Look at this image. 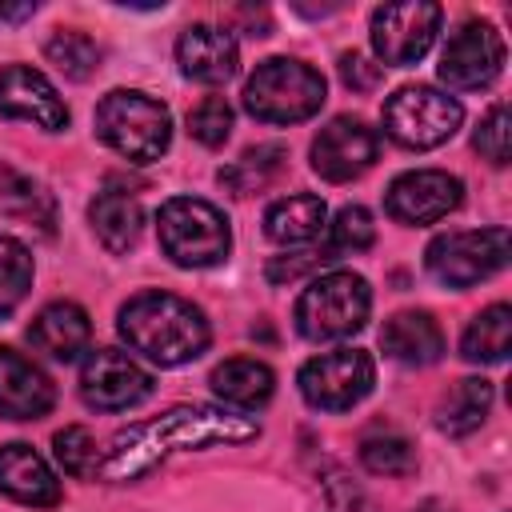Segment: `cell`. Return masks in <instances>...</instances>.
I'll list each match as a JSON object with an SVG mask.
<instances>
[{
    "label": "cell",
    "mask_w": 512,
    "mask_h": 512,
    "mask_svg": "<svg viewBox=\"0 0 512 512\" xmlns=\"http://www.w3.org/2000/svg\"><path fill=\"white\" fill-rule=\"evenodd\" d=\"M256 436H260V424L252 416L212 408V404H176L152 420H136L120 428L100 452L96 480L132 484L176 452H196L208 444H244Z\"/></svg>",
    "instance_id": "1"
},
{
    "label": "cell",
    "mask_w": 512,
    "mask_h": 512,
    "mask_svg": "<svg viewBox=\"0 0 512 512\" xmlns=\"http://www.w3.org/2000/svg\"><path fill=\"white\" fill-rule=\"evenodd\" d=\"M116 328L132 352H140L144 360L160 368H176V364L204 356L212 340L204 312L176 292H136L120 308Z\"/></svg>",
    "instance_id": "2"
},
{
    "label": "cell",
    "mask_w": 512,
    "mask_h": 512,
    "mask_svg": "<svg viewBox=\"0 0 512 512\" xmlns=\"http://www.w3.org/2000/svg\"><path fill=\"white\" fill-rule=\"evenodd\" d=\"M328 88L324 76L292 56H272L256 64V72L244 84V112L256 116L260 124H300L320 112Z\"/></svg>",
    "instance_id": "3"
},
{
    "label": "cell",
    "mask_w": 512,
    "mask_h": 512,
    "mask_svg": "<svg viewBox=\"0 0 512 512\" xmlns=\"http://www.w3.org/2000/svg\"><path fill=\"white\" fill-rule=\"evenodd\" d=\"M96 136L124 160L152 164L172 144V116L160 100H152L144 92L112 88L96 104Z\"/></svg>",
    "instance_id": "4"
},
{
    "label": "cell",
    "mask_w": 512,
    "mask_h": 512,
    "mask_svg": "<svg viewBox=\"0 0 512 512\" xmlns=\"http://www.w3.org/2000/svg\"><path fill=\"white\" fill-rule=\"evenodd\" d=\"M156 236L164 256L180 268H212L232 252L228 216L196 196H172L156 216Z\"/></svg>",
    "instance_id": "5"
},
{
    "label": "cell",
    "mask_w": 512,
    "mask_h": 512,
    "mask_svg": "<svg viewBox=\"0 0 512 512\" xmlns=\"http://www.w3.org/2000/svg\"><path fill=\"white\" fill-rule=\"evenodd\" d=\"M368 308H372L368 280L348 272V268H336V272L316 276L300 292V300H296V332L304 340H312V344L344 340V336L364 328Z\"/></svg>",
    "instance_id": "6"
},
{
    "label": "cell",
    "mask_w": 512,
    "mask_h": 512,
    "mask_svg": "<svg viewBox=\"0 0 512 512\" xmlns=\"http://www.w3.org/2000/svg\"><path fill=\"white\" fill-rule=\"evenodd\" d=\"M460 120H464L460 100L428 84H404L384 100V132L412 152L440 148L444 140L456 136Z\"/></svg>",
    "instance_id": "7"
},
{
    "label": "cell",
    "mask_w": 512,
    "mask_h": 512,
    "mask_svg": "<svg viewBox=\"0 0 512 512\" xmlns=\"http://www.w3.org/2000/svg\"><path fill=\"white\" fill-rule=\"evenodd\" d=\"M504 264H508V228L504 224L436 236L424 252L428 276L448 288H472V284L496 276Z\"/></svg>",
    "instance_id": "8"
},
{
    "label": "cell",
    "mask_w": 512,
    "mask_h": 512,
    "mask_svg": "<svg viewBox=\"0 0 512 512\" xmlns=\"http://www.w3.org/2000/svg\"><path fill=\"white\" fill-rule=\"evenodd\" d=\"M296 384H300V396L312 408H320V412H348V408H356L372 392L376 364L360 348H332V352L312 356L300 368Z\"/></svg>",
    "instance_id": "9"
},
{
    "label": "cell",
    "mask_w": 512,
    "mask_h": 512,
    "mask_svg": "<svg viewBox=\"0 0 512 512\" xmlns=\"http://www.w3.org/2000/svg\"><path fill=\"white\" fill-rule=\"evenodd\" d=\"M440 4L432 0H400V4H380L372 12V52L380 56V64H392V68H408L416 64L436 32H440Z\"/></svg>",
    "instance_id": "10"
},
{
    "label": "cell",
    "mask_w": 512,
    "mask_h": 512,
    "mask_svg": "<svg viewBox=\"0 0 512 512\" xmlns=\"http://www.w3.org/2000/svg\"><path fill=\"white\" fill-rule=\"evenodd\" d=\"M440 80L456 92H476L488 88L504 72V36L488 20H464L444 52H440Z\"/></svg>",
    "instance_id": "11"
},
{
    "label": "cell",
    "mask_w": 512,
    "mask_h": 512,
    "mask_svg": "<svg viewBox=\"0 0 512 512\" xmlns=\"http://www.w3.org/2000/svg\"><path fill=\"white\" fill-rule=\"evenodd\" d=\"M80 396L96 412H124L152 396V376L128 352L96 348L80 368Z\"/></svg>",
    "instance_id": "12"
},
{
    "label": "cell",
    "mask_w": 512,
    "mask_h": 512,
    "mask_svg": "<svg viewBox=\"0 0 512 512\" xmlns=\"http://www.w3.org/2000/svg\"><path fill=\"white\" fill-rule=\"evenodd\" d=\"M376 156H380V136L356 116L328 120L312 140V172L324 176L328 184H348L364 176L376 164Z\"/></svg>",
    "instance_id": "13"
},
{
    "label": "cell",
    "mask_w": 512,
    "mask_h": 512,
    "mask_svg": "<svg viewBox=\"0 0 512 512\" xmlns=\"http://www.w3.org/2000/svg\"><path fill=\"white\" fill-rule=\"evenodd\" d=\"M464 200V184L452 176V172H440V168H416V172H400L392 184H388V196H384V208L392 220L400 224H436L444 220L448 212H456Z\"/></svg>",
    "instance_id": "14"
},
{
    "label": "cell",
    "mask_w": 512,
    "mask_h": 512,
    "mask_svg": "<svg viewBox=\"0 0 512 512\" xmlns=\"http://www.w3.org/2000/svg\"><path fill=\"white\" fill-rule=\"evenodd\" d=\"M0 116L8 120H28L44 132L68 128V108L56 96V84L28 68V64H8L0 68Z\"/></svg>",
    "instance_id": "15"
},
{
    "label": "cell",
    "mask_w": 512,
    "mask_h": 512,
    "mask_svg": "<svg viewBox=\"0 0 512 512\" xmlns=\"http://www.w3.org/2000/svg\"><path fill=\"white\" fill-rule=\"evenodd\" d=\"M176 64L188 80L220 88L240 72V48L228 28L216 24H192L176 40Z\"/></svg>",
    "instance_id": "16"
},
{
    "label": "cell",
    "mask_w": 512,
    "mask_h": 512,
    "mask_svg": "<svg viewBox=\"0 0 512 512\" xmlns=\"http://www.w3.org/2000/svg\"><path fill=\"white\" fill-rule=\"evenodd\" d=\"M56 404V388L40 364H32L16 348H0V416L8 420H40Z\"/></svg>",
    "instance_id": "17"
},
{
    "label": "cell",
    "mask_w": 512,
    "mask_h": 512,
    "mask_svg": "<svg viewBox=\"0 0 512 512\" xmlns=\"http://www.w3.org/2000/svg\"><path fill=\"white\" fill-rule=\"evenodd\" d=\"M0 492L28 508H56L64 496L48 460L32 444H20V440L0 448Z\"/></svg>",
    "instance_id": "18"
},
{
    "label": "cell",
    "mask_w": 512,
    "mask_h": 512,
    "mask_svg": "<svg viewBox=\"0 0 512 512\" xmlns=\"http://www.w3.org/2000/svg\"><path fill=\"white\" fill-rule=\"evenodd\" d=\"M28 340L36 352L52 356V360H76L80 352H88V340H92V320L80 304L72 300H56L48 308L36 312V320L28 324Z\"/></svg>",
    "instance_id": "19"
},
{
    "label": "cell",
    "mask_w": 512,
    "mask_h": 512,
    "mask_svg": "<svg viewBox=\"0 0 512 512\" xmlns=\"http://www.w3.org/2000/svg\"><path fill=\"white\" fill-rule=\"evenodd\" d=\"M380 348L396 364L428 368L444 356V332L432 312H396L380 328Z\"/></svg>",
    "instance_id": "20"
},
{
    "label": "cell",
    "mask_w": 512,
    "mask_h": 512,
    "mask_svg": "<svg viewBox=\"0 0 512 512\" xmlns=\"http://www.w3.org/2000/svg\"><path fill=\"white\" fill-rule=\"evenodd\" d=\"M88 220H92V232L96 240L124 256L128 248H136L140 240V228H144V212H140V200L132 192H120V188H104L96 192V200L88 204Z\"/></svg>",
    "instance_id": "21"
},
{
    "label": "cell",
    "mask_w": 512,
    "mask_h": 512,
    "mask_svg": "<svg viewBox=\"0 0 512 512\" xmlns=\"http://www.w3.org/2000/svg\"><path fill=\"white\" fill-rule=\"evenodd\" d=\"M208 384H212V392H216L224 404L252 412V408H264V404L272 400V392H276V372H272L264 360L232 356V360H224V364L212 368V380H208Z\"/></svg>",
    "instance_id": "22"
},
{
    "label": "cell",
    "mask_w": 512,
    "mask_h": 512,
    "mask_svg": "<svg viewBox=\"0 0 512 512\" xmlns=\"http://www.w3.org/2000/svg\"><path fill=\"white\" fill-rule=\"evenodd\" d=\"M324 220H328L324 200L308 196V192H296V196H280L276 204H268L264 232H268V240L292 248V244H312L324 232Z\"/></svg>",
    "instance_id": "23"
},
{
    "label": "cell",
    "mask_w": 512,
    "mask_h": 512,
    "mask_svg": "<svg viewBox=\"0 0 512 512\" xmlns=\"http://www.w3.org/2000/svg\"><path fill=\"white\" fill-rule=\"evenodd\" d=\"M512 348V308L508 304H488L484 312L472 316V324L460 336V356L468 364H500Z\"/></svg>",
    "instance_id": "24"
},
{
    "label": "cell",
    "mask_w": 512,
    "mask_h": 512,
    "mask_svg": "<svg viewBox=\"0 0 512 512\" xmlns=\"http://www.w3.org/2000/svg\"><path fill=\"white\" fill-rule=\"evenodd\" d=\"M488 408H492V384H488L484 376H464V380H456V388L440 400L436 424H440V432H448V436H468V432H476V428L484 424Z\"/></svg>",
    "instance_id": "25"
},
{
    "label": "cell",
    "mask_w": 512,
    "mask_h": 512,
    "mask_svg": "<svg viewBox=\"0 0 512 512\" xmlns=\"http://www.w3.org/2000/svg\"><path fill=\"white\" fill-rule=\"evenodd\" d=\"M0 212L20 220V224H36L44 236H52V224H56V204L52 196L44 192V184L28 180V176H16V172H4L0 180Z\"/></svg>",
    "instance_id": "26"
},
{
    "label": "cell",
    "mask_w": 512,
    "mask_h": 512,
    "mask_svg": "<svg viewBox=\"0 0 512 512\" xmlns=\"http://www.w3.org/2000/svg\"><path fill=\"white\" fill-rule=\"evenodd\" d=\"M284 148L280 144H256L248 148L240 160H232L228 168H220V184L232 192V196H252V192H264L280 168H284Z\"/></svg>",
    "instance_id": "27"
},
{
    "label": "cell",
    "mask_w": 512,
    "mask_h": 512,
    "mask_svg": "<svg viewBox=\"0 0 512 512\" xmlns=\"http://www.w3.org/2000/svg\"><path fill=\"white\" fill-rule=\"evenodd\" d=\"M44 56L48 64H56L68 80H88L96 68H100V48L92 36L76 32V28H56L48 40H44Z\"/></svg>",
    "instance_id": "28"
},
{
    "label": "cell",
    "mask_w": 512,
    "mask_h": 512,
    "mask_svg": "<svg viewBox=\"0 0 512 512\" xmlns=\"http://www.w3.org/2000/svg\"><path fill=\"white\" fill-rule=\"evenodd\" d=\"M28 288H32V252L20 240L0 236V320L24 304Z\"/></svg>",
    "instance_id": "29"
},
{
    "label": "cell",
    "mask_w": 512,
    "mask_h": 512,
    "mask_svg": "<svg viewBox=\"0 0 512 512\" xmlns=\"http://www.w3.org/2000/svg\"><path fill=\"white\" fill-rule=\"evenodd\" d=\"M360 464L376 476H412L416 472V448L400 432H376V436H364Z\"/></svg>",
    "instance_id": "30"
},
{
    "label": "cell",
    "mask_w": 512,
    "mask_h": 512,
    "mask_svg": "<svg viewBox=\"0 0 512 512\" xmlns=\"http://www.w3.org/2000/svg\"><path fill=\"white\" fill-rule=\"evenodd\" d=\"M52 452H56V464H60L68 476H76V480H96L100 448H96V440H92L88 428H80V424L60 428V432L52 436Z\"/></svg>",
    "instance_id": "31"
},
{
    "label": "cell",
    "mask_w": 512,
    "mask_h": 512,
    "mask_svg": "<svg viewBox=\"0 0 512 512\" xmlns=\"http://www.w3.org/2000/svg\"><path fill=\"white\" fill-rule=\"evenodd\" d=\"M376 240V224H372V212L360 208V204H344L336 212V220L328 224V260H336L340 252H364L372 248Z\"/></svg>",
    "instance_id": "32"
},
{
    "label": "cell",
    "mask_w": 512,
    "mask_h": 512,
    "mask_svg": "<svg viewBox=\"0 0 512 512\" xmlns=\"http://www.w3.org/2000/svg\"><path fill=\"white\" fill-rule=\"evenodd\" d=\"M472 148H476L488 164H496V168L508 164V156H512V124H508V104H504V100H496V104L484 112V120H480V128H476V136H472Z\"/></svg>",
    "instance_id": "33"
},
{
    "label": "cell",
    "mask_w": 512,
    "mask_h": 512,
    "mask_svg": "<svg viewBox=\"0 0 512 512\" xmlns=\"http://www.w3.org/2000/svg\"><path fill=\"white\" fill-rule=\"evenodd\" d=\"M188 132L196 144L204 148H220L232 136V108L224 96H204L192 112H188Z\"/></svg>",
    "instance_id": "34"
},
{
    "label": "cell",
    "mask_w": 512,
    "mask_h": 512,
    "mask_svg": "<svg viewBox=\"0 0 512 512\" xmlns=\"http://www.w3.org/2000/svg\"><path fill=\"white\" fill-rule=\"evenodd\" d=\"M324 492H328V512H376L372 496L360 484H352L344 472H332L324 480Z\"/></svg>",
    "instance_id": "35"
},
{
    "label": "cell",
    "mask_w": 512,
    "mask_h": 512,
    "mask_svg": "<svg viewBox=\"0 0 512 512\" xmlns=\"http://www.w3.org/2000/svg\"><path fill=\"white\" fill-rule=\"evenodd\" d=\"M340 80H344L352 92H372V88L384 80V68L372 64L368 56H360V52H344V56H340Z\"/></svg>",
    "instance_id": "36"
},
{
    "label": "cell",
    "mask_w": 512,
    "mask_h": 512,
    "mask_svg": "<svg viewBox=\"0 0 512 512\" xmlns=\"http://www.w3.org/2000/svg\"><path fill=\"white\" fill-rule=\"evenodd\" d=\"M324 260H328V252H296V256H272V260H268V268H264V276H268L272 284H288V280L304 276L308 268H320Z\"/></svg>",
    "instance_id": "37"
},
{
    "label": "cell",
    "mask_w": 512,
    "mask_h": 512,
    "mask_svg": "<svg viewBox=\"0 0 512 512\" xmlns=\"http://www.w3.org/2000/svg\"><path fill=\"white\" fill-rule=\"evenodd\" d=\"M36 16V4L24 0V4H0V24H20V20H32Z\"/></svg>",
    "instance_id": "38"
}]
</instances>
